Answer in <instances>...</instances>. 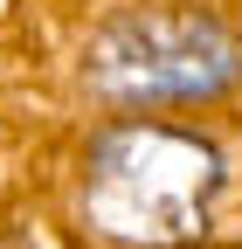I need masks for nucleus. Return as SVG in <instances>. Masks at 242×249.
<instances>
[{"mask_svg": "<svg viewBox=\"0 0 242 249\" xmlns=\"http://www.w3.org/2000/svg\"><path fill=\"white\" fill-rule=\"evenodd\" d=\"M242 76L235 35L201 7H132L111 14L83 55V83L111 104H194Z\"/></svg>", "mask_w": 242, "mask_h": 249, "instance_id": "2", "label": "nucleus"}, {"mask_svg": "<svg viewBox=\"0 0 242 249\" xmlns=\"http://www.w3.org/2000/svg\"><path fill=\"white\" fill-rule=\"evenodd\" d=\"M222 180V152L201 132L132 118L83 152V222L118 249H180L207 229Z\"/></svg>", "mask_w": 242, "mask_h": 249, "instance_id": "1", "label": "nucleus"}]
</instances>
